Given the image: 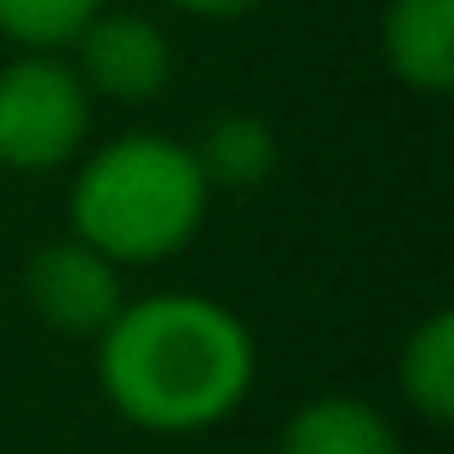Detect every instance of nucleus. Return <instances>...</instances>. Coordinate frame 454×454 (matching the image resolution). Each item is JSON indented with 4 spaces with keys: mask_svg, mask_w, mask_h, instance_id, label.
Listing matches in <instances>:
<instances>
[{
    "mask_svg": "<svg viewBox=\"0 0 454 454\" xmlns=\"http://www.w3.org/2000/svg\"><path fill=\"white\" fill-rule=\"evenodd\" d=\"M23 294H29V310L46 328L81 333V340H87V333L98 340L115 322V310L127 305L121 265L104 259L98 247H87L81 236L29 254V265H23Z\"/></svg>",
    "mask_w": 454,
    "mask_h": 454,
    "instance_id": "obj_4",
    "label": "nucleus"
},
{
    "mask_svg": "<svg viewBox=\"0 0 454 454\" xmlns=\"http://www.w3.org/2000/svg\"><path fill=\"white\" fill-rule=\"evenodd\" d=\"M277 454H403L397 426L356 397H317L282 426Z\"/></svg>",
    "mask_w": 454,
    "mask_h": 454,
    "instance_id": "obj_7",
    "label": "nucleus"
},
{
    "mask_svg": "<svg viewBox=\"0 0 454 454\" xmlns=\"http://www.w3.org/2000/svg\"><path fill=\"white\" fill-rule=\"evenodd\" d=\"M178 12H196V18H242V12H254L259 0H173Z\"/></svg>",
    "mask_w": 454,
    "mask_h": 454,
    "instance_id": "obj_11",
    "label": "nucleus"
},
{
    "mask_svg": "<svg viewBox=\"0 0 454 454\" xmlns=\"http://www.w3.org/2000/svg\"><path fill=\"white\" fill-rule=\"evenodd\" d=\"M380 41L403 87L432 98L454 87V0H391Z\"/></svg>",
    "mask_w": 454,
    "mask_h": 454,
    "instance_id": "obj_6",
    "label": "nucleus"
},
{
    "mask_svg": "<svg viewBox=\"0 0 454 454\" xmlns=\"http://www.w3.org/2000/svg\"><path fill=\"white\" fill-rule=\"evenodd\" d=\"M98 12H104V0H0V35L29 46V52H58Z\"/></svg>",
    "mask_w": 454,
    "mask_h": 454,
    "instance_id": "obj_10",
    "label": "nucleus"
},
{
    "mask_svg": "<svg viewBox=\"0 0 454 454\" xmlns=\"http://www.w3.org/2000/svg\"><path fill=\"white\" fill-rule=\"evenodd\" d=\"M92 127V92L52 52H29L0 69V167L52 173L75 161Z\"/></svg>",
    "mask_w": 454,
    "mask_h": 454,
    "instance_id": "obj_3",
    "label": "nucleus"
},
{
    "mask_svg": "<svg viewBox=\"0 0 454 454\" xmlns=\"http://www.w3.org/2000/svg\"><path fill=\"white\" fill-rule=\"evenodd\" d=\"M207 190H254L277 173V133L247 110H224L207 121L201 145H190Z\"/></svg>",
    "mask_w": 454,
    "mask_h": 454,
    "instance_id": "obj_8",
    "label": "nucleus"
},
{
    "mask_svg": "<svg viewBox=\"0 0 454 454\" xmlns=\"http://www.w3.org/2000/svg\"><path fill=\"white\" fill-rule=\"evenodd\" d=\"M207 178L178 138L127 133L81 161L69 184V224L115 265H155L190 247L207 219Z\"/></svg>",
    "mask_w": 454,
    "mask_h": 454,
    "instance_id": "obj_2",
    "label": "nucleus"
},
{
    "mask_svg": "<svg viewBox=\"0 0 454 454\" xmlns=\"http://www.w3.org/2000/svg\"><path fill=\"white\" fill-rule=\"evenodd\" d=\"M397 386L414 403V414H426L432 426L454 420V317L449 310H432L409 333L403 363H397Z\"/></svg>",
    "mask_w": 454,
    "mask_h": 454,
    "instance_id": "obj_9",
    "label": "nucleus"
},
{
    "mask_svg": "<svg viewBox=\"0 0 454 454\" xmlns=\"http://www.w3.org/2000/svg\"><path fill=\"white\" fill-rule=\"evenodd\" d=\"M69 46H81V69L87 92H104L115 104H150L173 75V46L138 12H98Z\"/></svg>",
    "mask_w": 454,
    "mask_h": 454,
    "instance_id": "obj_5",
    "label": "nucleus"
},
{
    "mask_svg": "<svg viewBox=\"0 0 454 454\" xmlns=\"http://www.w3.org/2000/svg\"><path fill=\"white\" fill-rule=\"evenodd\" d=\"M98 380L115 414L145 432H207L254 386V333L201 294H150L98 333Z\"/></svg>",
    "mask_w": 454,
    "mask_h": 454,
    "instance_id": "obj_1",
    "label": "nucleus"
}]
</instances>
